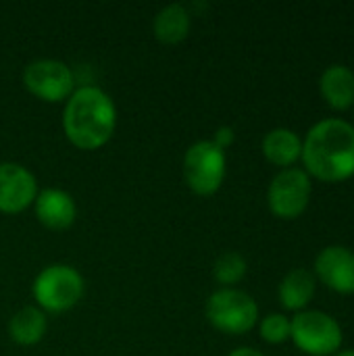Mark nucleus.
Returning <instances> with one entry per match:
<instances>
[{
	"mask_svg": "<svg viewBox=\"0 0 354 356\" xmlns=\"http://www.w3.org/2000/svg\"><path fill=\"white\" fill-rule=\"evenodd\" d=\"M321 98L334 111H348L354 106V71L346 65H330L319 77Z\"/></svg>",
	"mask_w": 354,
	"mask_h": 356,
	"instance_id": "12",
	"label": "nucleus"
},
{
	"mask_svg": "<svg viewBox=\"0 0 354 356\" xmlns=\"http://www.w3.org/2000/svg\"><path fill=\"white\" fill-rule=\"evenodd\" d=\"M190 13L184 4H169L159 10L152 23L154 38L163 44H179L190 33Z\"/></svg>",
	"mask_w": 354,
	"mask_h": 356,
	"instance_id": "15",
	"label": "nucleus"
},
{
	"mask_svg": "<svg viewBox=\"0 0 354 356\" xmlns=\"http://www.w3.org/2000/svg\"><path fill=\"white\" fill-rule=\"evenodd\" d=\"M234 140H236V131H234L232 127L223 125V127H219V129L215 131V136H213L211 142H213L217 148H221V150L225 152V148H230V146L234 144Z\"/></svg>",
	"mask_w": 354,
	"mask_h": 356,
	"instance_id": "19",
	"label": "nucleus"
},
{
	"mask_svg": "<svg viewBox=\"0 0 354 356\" xmlns=\"http://www.w3.org/2000/svg\"><path fill=\"white\" fill-rule=\"evenodd\" d=\"M225 152L211 140L192 144L184 156V179L188 188L198 196L215 194L225 179Z\"/></svg>",
	"mask_w": 354,
	"mask_h": 356,
	"instance_id": "6",
	"label": "nucleus"
},
{
	"mask_svg": "<svg viewBox=\"0 0 354 356\" xmlns=\"http://www.w3.org/2000/svg\"><path fill=\"white\" fill-rule=\"evenodd\" d=\"M317 290V280L309 269H292L277 288V298L286 311H307Z\"/></svg>",
	"mask_w": 354,
	"mask_h": 356,
	"instance_id": "14",
	"label": "nucleus"
},
{
	"mask_svg": "<svg viewBox=\"0 0 354 356\" xmlns=\"http://www.w3.org/2000/svg\"><path fill=\"white\" fill-rule=\"evenodd\" d=\"M117 127V108L106 92L96 86L75 90L63 111V129L67 140L81 150L104 146Z\"/></svg>",
	"mask_w": 354,
	"mask_h": 356,
	"instance_id": "2",
	"label": "nucleus"
},
{
	"mask_svg": "<svg viewBox=\"0 0 354 356\" xmlns=\"http://www.w3.org/2000/svg\"><path fill=\"white\" fill-rule=\"evenodd\" d=\"M209 323L230 336L250 332L259 321V307L250 294L238 288H221L207 300Z\"/></svg>",
	"mask_w": 354,
	"mask_h": 356,
	"instance_id": "4",
	"label": "nucleus"
},
{
	"mask_svg": "<svg viewBox=\"0 0 354 356\" xmlns=\"http://www.w3.org/2000/svg\"><path fill=\"white\" fill-rule=\"evenodd\" d=\"M353 111H354V106H353Z\"/></svg>",
	"mask_w": 354,
	"mask_h": 356,
	"instance_id": "22",
	"label": "nucleus"
},
{
	"mask_svg": "<svg viewBox=\"0 0 354 356\" xmlns=\"http://www.w3.org/2000/svg\"><path fill=\"white\" fill-rule=\"evenodd\" d=\"M25 88L44 102H61L73 94V73L71 69L54 58H40L25 67L23 71Z\"/></svg>",
	"mask_w": 354,
	"mask_h": 356,
	"instance_id": "8",
	"label": "nucleus"
},
{
	"mask_svg": "<svg viewBox=\"0 0 354 356\" xmlns=\"http://www.w3.org/2000/svg\"><path fill=\"white\" fill-rule=\"evenodd\" d=\"M313 275L336 294H354V250L340 244L325 246L315 259Z\"/></svg>",
	"mask_w": 354,
	"mask_h": 356,
	"instance_id": "9",
	"label": "nucleus"
},
{
	"mask_svg": "<svg viewBox=\"0 0 354 356\" xmlns=\"http://www.w3.org/2000/svg\"><path fill=\"white\" fill-rule=\"evenodd\" d=\"M46 327H48L46 315L35 307H25L13 315V319L8 323V334L15 344L33 346L44 338Z\"/></svg>",
	"mask_w": 354,
	"mask_h": 356,
	"instance_id": "16",
	"label": "nucleus"
},
{
	"mask_svg": "<svg viewBox=\"0 0 354 356\" xmlns=\"http://www.w3.org/2000/svg\"><path fill=\"white\" fill-rule=\"evenodd\" d=\"M261 150L271 165L290 169L296 161H300L303 140L296 136V131H292L288 127H275L265 134Z\"/></svg>",
	"mask_w": 354,
	"mask_h": 356,
	"instance_id": "13",
	"label": "nucleus"
},
{
	"mask_svg": "<svg viewBox=\"0 0 354 356\" xmlns=\"http://www.w3.org/2000/svg\"><path fill=\"white\" fill-rule=\"evenodd\" d=\"M230 356H263V353H259V350H255V348H236L234 353Z\"/></svg>",
	"mask_w": 354,
	"mask_h": 356,
	"instance_id": "20",
	"label": "nucleus"
},
{
	"mask_svg": "<svg viewBox=\"0 0 354 356\" xmlns=\"http://www.w3.org/2000/svg\"><path fill=\"white\" fill-rule=\"evenodd\" d=\"M38 181L19 163H0V213L15 215L33 204Z\"/></svg>",
	"mask_w": 354,
	"mask_h": 356,
	"instance_id": "10",
	"label": "nucleus"
},
{
	"mask_svg": "<svg viewBox=\"0 0 354 356\" xmlns=\"http://www.w3.org/2000/svg\"><path fill=\"white\" fill-rule=\"evenodd\" d=\"M313 184L305 169H282L269 184L267 202L269 211L280 219H298L311 202Z\"/></svg>",
	"mask_w": 354,
	"mask_h": 356,
	"instance_id": "7",
	"label": "nucleus"
},
{
	"mask_svg": "<svg viewBox=\"0 0 354 356\" xmlns=\"http://www.w3.org/2000/svg\"><path fill=\"white\" fill-rule=\"evenodd\" d=\"M300 161L309 177L340 184L354 177V125L344 119L315 123L305 140Z\"/></svg>",
	"mask_w": 354,
	"mask_h": 356,
	"instance_id": "1",
	"label": "nucleus"
},
{
	"mask_svg": "<svg viewBox=\"0 0 354 356\" xmlns=\"http://www.w3.org/2000/svg\"><path fill=\"white\" fill-rule=\"evenodd\" d=\"M33 298L40 309L63 313L73 309L83 296V277L69 265H48L33 282Z\"/></svg>",
	"mask_w": 354,
	"mask_h": 356,
	"instance_id": "5",
	"label": "nucleus"
},
{
	"mask_svg": "<svg viewBox=\"0 0 354 356\" xmlns=\"http://www.w3.org/2000/svg\"><path fill=\"white\" fill-rule=\"evenodd\" d=\"M246 259L240 252H225L221 254L215 265H213V277L215 282H219L225 288H232L236 284H240L246 275Z\"/></svg>",
	"mask_w": 354,
	"mask_h": 356,
	"instance_id": "17",
	"label": "nucleus"
},
{
	"mask_svg": "<svg viewBox=\"0 0 354 356\" xmlns=\"http://www.w3.org/2000/svg\"><path fill=\"white\" fill-rule=\"evenodd\" d=\"M290 340L309 356H332L342 350L340 323L323 311H300L290 319Z\"/></svg>",
	"mask_w": 354,
	"mask_h": 356,
	"instance_id": "3",
	"label": "nucleus"
},
{
	"mask_svg": "<svg viewBox=\"0 0 354 356\" xmlns=\"http://www.w3.org/2000/svg\"><path fill=\"white\" fill-rule=\"evenodd\" d=\"M35 217L38 221L52 232H63L69 229L77 217V207L71 194L58 188H48L38 192L33 200Z\"/></svg>",
	"mask_w": 354,
	"mask_h": 356,
	"instance_id": "11",
	"label": "nucleus"
},
{
	"mask_svg": "<svg viewBox=\"0 0 354 356\" xmlns=\"http://www.w3.org/2000/svg\"><path fill=\"white\" fill-rule=\"evenodd\" d=\"M332 356H354V350H338L336 355Z\"/></svg>",
	"mask_w": 354,
	"mask_h": 356,
	"instance_id": "21",
	"label": "nucleus"
},
{
	"mask_svg": "<svg viewBox=\"0 0 354 356\" xmlns=\"http://www.w3.org/2000/svg\"><path fill=\"white\" fill-rule=\"evenodd\" d=\"M259 332L267 344H282L290 340V319L282 313H271L261 321Z\"/></svg>",
	"mask_w": 354,
	"mask_h": 356,
	"instance_id": "18",
	"label": "nucleus"
}]
</instances>
